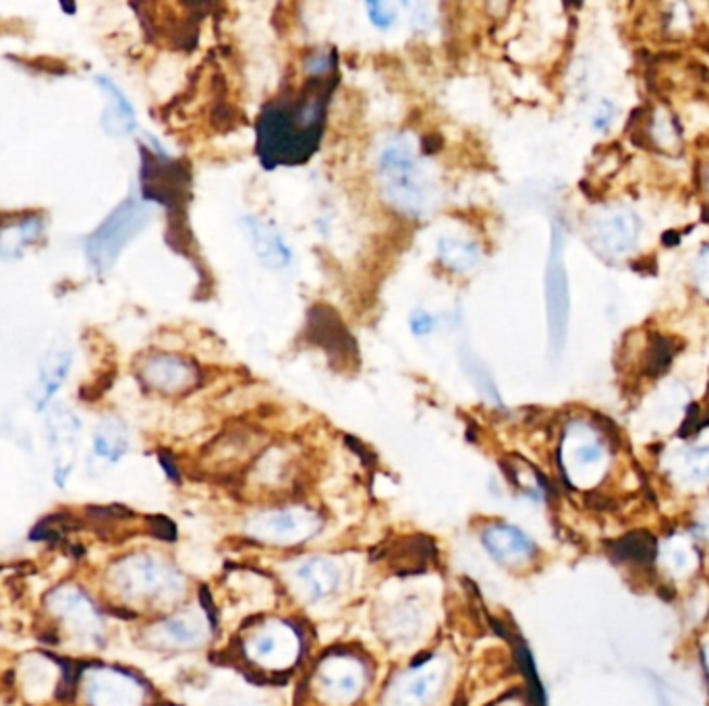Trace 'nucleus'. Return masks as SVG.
<instances>
[{"mask_svg":"<svg viewBox=\"0 0 709 706\" xmlns=\"http://www.w3.org/2000/svg\"><path fill=\"white\" fill-rule=\"evenodd\" d=\"M334 75L307 77L297 91L273 100L257 120V154L266 168L297 166L320 141Z\"/></svg>","mask_w":709,"mask_h":706,"instance_id":"obj_1","label":"nucleus"},{"mask_svg":"<svg viewBox=\"0 0 709 706\" xmlns=\"http://www.w3.org/2000/svg\"><path fill=\"white\" fill-rule=\"evenodd\" d=\"M307 637L303 624L287 615L257 614L243 621L235 653L257 676L282 678L297 669L305 659Z\"/></svg>","mask_w":709,"mask_h":706,"instance_id":"obj_2","label":"nucleus"},{"mask_svg":"<svg viewBox=\"0 0 709 706\" xmlns=\"http://www.w3.org/2000/svg\"><path fill=\"white\" fill-rule=\"evenodd\" d=\"M305 701L316 706H362L374 685V660L355 646H330L305 673Z\"/></svg>","mask_w":709,"mask_h":706,"instance_id":"obj_3","label":"nucleus"},{"mask_svg":"<svg viewBox=\"0 0 709 706\" xmlns=\"http://www.w3.org/2000/svg\"><path fill=\"white\" fill-rule=\"evenodd\" d=\"M116 582L129 607H145L170 614L189 603V580L168 557L159 553H136L116 568Z\"/></svg>","mask_w":709,"mask_h":706,"instance_id":"obj_4","label":"nucleus"},{"mask_svg":"<svg viewBox=\"0 0 709 706\" xmlns=\"http://www.w3.org/2000/svg\"><path fill=\"white\" fill-rule=\"evenodd\" d=\"M326 528V516L309 503L259 505L241 521V535L255 545L291 551L316 541Z\"/></svg>","mask_w":709,"mask_h":706,"instance_id":"obj_5","label":"nucleus"},{"mask_svg":"<svg viewBox=\"0 0 709 706\" xmlns=\"http://www.w3.org/2000/svg\"><path fill=\"white\" fill-rule=\"evenodd\" d=\"M455 673L453 657L440 651L417 655L392 671L378 694V706H438Z\"/></svg>","mask_w":709,"mask_h":706,"instance_id":"obj_6","label":"nucleus"},{"mask_svg":"<svg viewBox=\"0 0 709 706\" xmlns=\"http://www.w3.org/2000/svg\"><path fill=\"white\" fill-rule=\"evenodd\" d=\"M278 580L295 605L318 607L346 591L349 568L337 555L303 553L282 562Z\"/></svg>","mask_w":709,"mask_h":706,"instance_id":"obj_7","label":"nucleus"},{"mask_svg":"<svg viewBox=\"0 0 709 706\" xmlns=\"http://www.w3.org/2000/svg\"><path fill=\"white\" fill-rule=\"evenodd\" d=\"M380 184L390 204L419 218L430 205V181L407 139H394L380 156Z\"/></svg>","mask_w":709,"mask_h":706,"instance_id":"obj_8","label":"nucleus"},{"mask_svg":"<svg viewBox=\"0 0 709 706\" xmlns=\"http://www.w3.org/2000/svg\"><path fill=\"white\" fill-rule=\"evenodd\" d=\"M218 621L207 607L187 603L183 607L162 615L145 628V642L170 655H189L204 651L216 637Z\"/></svg>","mask_w":709,"mask_h":706,"instance_id":"obj_9","label":"nucleus"},{"mask_svg":"<svg viewBox=\"0 0 709 706\" xmlns=\"http://www.w3.org/2000/svg\"><path fill=\"white\" fill-rule=\"evenodd\" d=\"M610 462V450L606 439L592 425L572 423L560 441V468L567 480L590 489L606 475Z\"/></svg>","mask_w":709,"mask_h":706,"instance_id":"obj_10","label":"nucleus"},{"mask_svg":"<svg viewBox=\"0 0 709 706\" xmlns=\"http://www.w3.org/2000/svg\"><path fill=\"white\" fill-rule=\"evenodd\" d=\"M480 543L483 551L496 562L501 568L508 572H527L535 568L540 560V545L531 535L517 524L506 521H488L481 524Z\"/></svg>","mask_w":709,"mask_h":706,"instance_id":"obj_11","label":"nucleus"},{"mask_svg":"<svg viewBox=\"0 0 709 706\" xmlns=\"http://www.w3.org/2000/svg\"><path fill=\"white\" fill-rule=\"evenodd\" d=\"M378 634L392 649H412L432 626L430 607L415 594L403 596L378 615Z\"/></svg>","mask_w":709,"mask_h":706,"instance_id":"obj_12","label":"nucleus"},{"mask_svg":"<svg viewBox=\"0 0 709 706\" xmlns=\"http://www.w3.org/2000/svg\"><path fill=\"white\" fill-rule=\"evenodd\" d=\"M152 690L136 673L102 669L90 678L92 706H150Z\"/></svg>","mask_w":709,"mask_h":706,"instance_id":"obj_13","label":"nucleus"},{"mask_svg":"<svg viewBox=\"0 0 709 706\" xmlns=\"http://www.w3.org/2000/svg\"><path fill=\"white\" fill-rule=\"evenodd\" d=\"M141 224H143V211L138 205L125 204L118 207L111 216V220L100 228L90 241V257L96 268H106Z\"/></svg>","mask_w":709,"mask_h":706,"instance_id":"obj_14","label":"nucleus"},{"mask_svg":"<svg viewBox=\"0 0 709 706\" xmlns=\"http://www.w3.org/2000/svg\"><path fill=\"white\" fill-rule=\"evenodd\" d=\"M592 239L595 247L606 255H626L640 241V218L622 207L610 209L594 220Z\"/></svg>","mask_w":709,"mask_h":706,"instance_id":"obj_15","label":"nucleus"},{"mask_svg":"<svg viewBox=\"0 0 709 706\" xmlns=\"http://www.w3.org/2000/svg\"><path fill=\"white\" fill-rule=\"evenodd\" d=\"M143 382L162 394H181L200 384L198 367L175 355H156L141 367Z\"/></svg>","mask_w":709,"mask_h":706,"instance_id":"obj_16","label":"nucleus"},{"mask_svg":"<svg viewBox=\"0 0 709 706\" xmlns=\"http://www.w3.org/2000/svg\"><path fill=\"white\" fill-rule=\"evenodd\" d=\"M245 224H248V232L252 239L253 251L266 266L287 268L291 264V249L284 243V239L280 236V232H276L270 224L255 220V218H248Z\"/></svg>","mask_w":709,"mask_h":706,"instance_id":"obj_17","label":"nucleus"},{"mask_svg":"<svg viewBox=\"0 0 709 706\" xmlns=\"http://www.w3.org/2000/svg\"><path fill=\"white\" fill-rule=\"evenodd\" d=\"M253 477H255V483L259 487V491H280L284 485H289L291 480V460L284 454H278V452H268V454L262 455L257 462H255V468H253Z\"/></svg>","mask_w":709,"mask_h":706,"instance_id":"obj_18","label":"nucleus"},{"mask_svg":"<svg viewBox=\"0 0 709 706\" xmlns=\"http://www.w3.org/2000/svg\"><path fill=\"white\" fill-rule=\"evenodd\" d=\"M674 475L686 485H706L709 483V446H691L679 452L674 464Z\"/></svg>","mask_w":709,"mask_h":706,"instance_id":"obj_19","label":"nucleus"},{"mask_svg":"<svg viewBox=\"0 0 709 706\" xmlns=\"http://www.w3.org/2000/svg\"><path fill=\"white\" fill-rule=\"evenodd\" d=\"M440 259H442V264L446 268H451L455 272H467L478 264L480 253L469 243L455 241V239H444L440 243Z\"/></svg>","mask_w":709,"mask_h":706,"instance_id":"obj_20","label":"nucleus"},{"mask_svg":"<svg viewBox=\"0 0 709 706\" xmlns=\"http://www.w3.org/2000/svg\"><path fill=\"white\" fill-rule=\"evenodd\" d=\"M67 369H69V352L63 350L54 352L40 375V387L45 389V396H50L56 387L61 386L63 377L67 375Z\"/></svg>","mask_w":709,"mask_h":706,"instance_id":"obj_21","label":"nucleus"},{"mask_svg":"<svg viewBox=\"0 0 709 706\" xmlns=\"http://www.w3.org/2000/svg\"><path fill=\"white\" fill-rule=\"evenodd\" d=\"M367 11H369V20L380 27V29H389L392 23L396 22V13L390 4H384V2H369L367 4Z\"/></svg>","mask_w":709,"mask_h":706,"instance_id":"obj_22","label":"nucleus"},{"mask_svg":"<svg viewBox=\"0 0 709 706\" xmlns=\"http://www.w3.org/2000/svg\"><path fill=\"white\" fill-rule=\"evenodd\" d=\"M695 278H697V286H699V291L709 298V247L701 253V257H699V261H697Z\"/></svg>","mask_w":709,"mask_h":706,"instance_id":"obj_23","label":"nucleus"},{"mask_svg":"<svg viewBox=\"0 0 709 706\" xmlns=\"http://www.w3.org/2000/svg\"><path fill=\"white\" fill-rule=\"evenodd\" d=\"M615 114H617V108H615L610 102H604V104L599 106V111L595 113L594 129H597V131H606V129L615 123Z\"/></svg>","mask_w":709,"mask_h":706,"instance_id":"obj_24","label":"nucleus"},{"mask_svg":"<svg viewBox=\"0 0 709 706\" xmlns=\"http://www.w3.org/2000/svg\"><path fill=\"white\" fill-rule=\"evenodd\" d=\"M693 535L697 541H708L709 543V505H706L697 518H695V526H693Z\"/></svg>","mask_w":709,"mask_h":706,"instance_id":"obj_25","label":"nucleus"},{"mask_svg":"<svg viewBox=\"0 0 709 706\" xmlns=\"http://www.w3.org/2000/svg\"><path fill=\"white\" fill-rule=\"evenodd\" d=\"M432 325H434V319L430 318V316H426V313H421L419 318L413 321V330H415V334H430V332H432Z\"/></svg>","mask_w":709,"mask_h":706,"instance_id":"obj_26","label":"nucleus"},{"mask_svg":"<svg viewBox=\"0 0 709 706\" xmlns=\"http://www.w3.org/2000/svg\"><path fill=\"white\" fill-rule=\"evenodd\" d=\"M488 706H527L523 701H521V696H504V698H501L498 703H492V705Z\"/></svg>","mask_w":709,"mask_h":706,"instance_id":"obj_27","label":"nucleus"},{"mask_svg":"<svg viewBox=\"0 0 709 706\" xmlns=\"http://www.w3.org/2000/svg\"><path fill=\"white\" fill-rule=\"evenodd\" d=\"M164 706H179V705H164Z\"/></svg>","mask_w":709,"mask_h":706,"instance_id":"obj_28","label":"nucleus"}]
</instances>
